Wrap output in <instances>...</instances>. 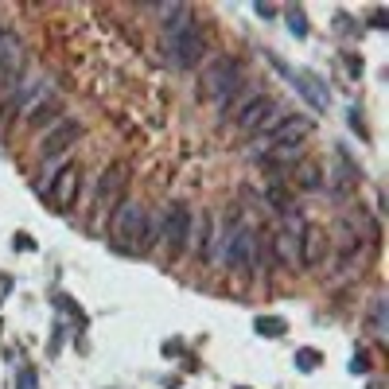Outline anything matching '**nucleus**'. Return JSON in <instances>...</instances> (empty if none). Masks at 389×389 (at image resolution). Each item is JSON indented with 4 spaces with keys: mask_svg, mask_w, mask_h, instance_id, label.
I'll list each match as a JSON object with an SVG mask.
<instances>
[{
    "mask_svg": "<svg viewBox=\"0 0 389 389\" xmlns=\"http://www.w3.org/2000/svg\"><path fill=\"white\" fill-rule=\"evenodd\" d=\"M74 140H78V121L59 117L51 128H47V136H43V144H39V152L43 156H59V152H67Z\"/></svg>",
    "mask_w": 389,
    "mask_h": 389,
    "instance_id": "9b49d317",
    "label": "nucleus"
},
{
    "mask_svg": "<svg viewBox=\"0 0 389 389\" xmlns=\"http://www.w3.org/2000/svg\"><path fill=\"white\" fill-rule=\"evenodd\" d=\"M350 128H355L358 136H366V125H362V113L358 110H350Z\"/></svg>",
    "mask_w": 389,
    "mask_h": 389,
    "instance_id": "7c9ffc66",
    "label": "nucleus"
},
{
    "mask_svg": "<svg viewBox=\"0 0 389 389\" xmlns=\"http://www.w3.org/2000/svg\"><path fill=\"white\" fill-rule=\"evenodd\" d=\"M164 355H168V358H183V343H179V338H168V343H164Z\"/></svg>",
    "mask_w": 389,
    "mask_h": 389,
    "instance_id": "cd10ccee",
    "label": "nucleus"
},
{
    "mask_svg": "<svg viewBox=\"0 0 389 389\" xmlns=\"http://www.w3.org/2000/svg\"><path fill=\"white\" fill-rule=\"evenodd\" d=\"M284 20H288V32L296 35V39H308V12L300 8V4H292V8H284Z\"/></svg>",
    "mask_w": 389,
    "mask_h": 389,
    "instance_id": "a211bd4d",
    "label": "nucleus"
},
{
    "mask_svg": "<svg viewBox=\"0 0 389 389\" xmlns=\"http://www.w3.org/2000/svg\"><path fill=\"white\" fill-rule=\"evenodd\" d=\"M110 237L121 253H144L148 249V211L136 199H121L110 214Z\"/></svg>",
    "mask_w": 389,
    "mask_h": 389,
    "instance_id": "f257e3e1",
    "label": "nucleus"
},
{
    "mask_svg": "<svg viewBox=\"0 0 389 389\" xmlns=\"http://www.w3.org/2000/svg\"><path fill=\"white\" fill-rule=\"evenodd\" d=\"M370 389H389V385H385V381H370Z\"/></svg>",
    "mask_w": 389,
    "mask_h": 389,
    "instance_id": "473e14b6",
    "label": "nucleus"
},
{
    "mask_svg": "<svg viewBox=\"0 0 389 389\" xmlns=\"http://www.w3.org/2000/svg\"><path fill=\"white\" fill-rule=\"evenodd\" d=\"M253 331L261 338H280V335H288V319H280V315H257Z\"/></svg>",
    "mask_w": 389,
    "mask_h": 389,
    "instance_id": "dca6fc26",
    "label": "nucleus"
},
{
    "mask_svg": "<svg viewBox=\"0 0 389 389\" xmlns=\"http://www.w3.org/2000/svg\"><path fill=\"white\" fill-rule=\"evenodd\" d=\"M296 183L304 187V191H319V187H323V171L315 168V164H300V168H296Z\"/></svg>",
    "mask_w": 389,
    "mask_h": 389,
    "instance_id": "aec40b11",
    "label": "nucleus"
},
{
    "mask_svg": "<svg viewBox=\"0 0 389 389\" xmlns=\"http://www.w3.org/2000/svg\"><path fill=\"white\" fill-rule=\"evenodd\" d=\"M237 74H242V62L230 59V55L206 62V67H203V93H206V98H214V102L226 110V102L234 98V90H237Z\"/></svg>",
    "mask_w": 389,
    "mask_h": 389,
    "instance_id": "7ed1b4c3",
    "label": "nucleus"
},
{
    "mask_svg": "<svg viewBox=\"0 0 389 389\" xmlns=\"http://www.w3.org/2000/svg\"><path fill=\"white\" fill-rule=\"evenodd\" d=\"M288 78H292V86H296L300 93H304L308 102H312V110H327L331 105V93H327V86H323V78H315V74H308V70H284Z\"/></svg>",
    "mask_w": 389,
    "mask_h": 389,
    "instance_id": "f8f14e48",
    "label": "nucleus"
},
{
    "mask_svg": "<svg viewBox=\"0 0 389 389\" xmlns=\"http://www.w3.org/2000/svg\"><path fill=\"white\" fill-rule=\"evenodd\" d=\"M20 67H24V47H20V39L12 32H0V86L12 82V78L20 74Z\"/></svg>",
    "mask_w": 389,
    "mask_h": 389,
    "instance_id": "ddd939ff",
    "label": "nucleus"
},
{
    "mask_svg": "<svg viewBox=\"0 0 389 389\" xmlns=\"http://www.w3.org/2000/svg\"><path fill=\"white\" fill-rule=\"evenodd\" d=\"M12 249H20V253H35V237L20 230V234H12Z\"/></svg>",
    "mask_w": 389,
    "mask_h": 389,
    "instance_id": "393cba45",
    "label": "nucleus"
},
{
    "mask_svg": "<svg viewBox=\"0 0 389 389\" xmlns=\"http://www.w3.org/2000/svg\"><path fill=\"white\" fill-rule=\"evenodd\" d=\"M214 226H211V214H191V230H187V246L199 261H211L214 257Z\"/></svg>",
    "mask_w": 389,
    "mask_h": 389,
    "instance_id": "9d476101",
    "label": "nucleus"
},
{
    "mask_svg": "<svg viewBox=\"0 0 389 389\" xmlns=\"http://www.w3.org/2000/svg\"><path fill=\"white\" fill-rule=\"evenodd\" d=\"M385 24H389V12H385V8H374V16H370V27H378V32H385Z\"/></svg>",
    "mask_w": 389,
    "mask_h": 389,
    "instance_id": "c85d7f7f",
    "label": "nucleus"
},
{
    "mask_svg": "<svg viewBox=\"0 0 389 389\" xmlns=\"http://www.w3.org/2000/svg\"><path fill=\"white\" fill-rule=\"evenodd\" d=\"M125 183H128V164H110L98 179V191H93V211L105 214L121 203V194H125Z\"/></svg>",
    "mask_w": 389,
    "mask_h": 389,
    "instance_id": "423d86ee",
    "label": "nucleus"
},
{
    "mask_svg": "<svg viewBox=\"0 0 389 389\" xmlns=\"http://www.w3.org/2000/svg\"><path fill=\"white\" fill-rule=\"evenodd\" d=\"M269 253H272V261H277L280 269L296 272V269H300V234H296V226L277 230V237H272Z\"/></svg>",
    "mask_w": 389,
    "mask_h": 389,
    "instance_id": "6e6552de",
    "label": "nucleus"
},
{
    "mask_svg": "<svg viewBox=\"0 0 389 389\" xmlns=\"http://www.w3.org/2000/svg\"><path fill=\"white\" fill-rule=\"evenodd\" d=\"M168 51L179 70H194L206 55V32L194 16H179L168 32Z\"/></svg>",
    "mask_w": 389,
    "mask_h": 389,
    "instance_id": "f03ea898",
    "label": "nucleus"
},
{
    "mask_svg": "<svg viewBox=\"0 0 389 389\" xmlns=\"http://www.w3.org/2000/svg\"><path fill=\"white\" fill-rule=\"evenodd\" d=\"M343 67H347V74H350V78H362V70H366V62H362V59H358V55H355V51H347V55H343Z\"/></svg>",
    "mask_w": 389,
    "mask_h": 389,
    "instance_id": "b1692460",
    "label": "nucleus"
},
{
    "mask_svg": "<svg viewBox=\"0 0 389 389\" xmlns=\"http://www.w3.org/2000/svg\"><path fill=\"white\" fill-rule=\"evenodd\" d=\"M12 389H39V374H35V370H20L16 381H12Z\"/></svg>",
    "mask_w": 389,
    "mask_h": 389,
    "instance_id": "5701e85b",
    "label": "nucleus"
},
{
    "mask_svg": "<svg viewBox=\"0 0 389 389\" xmlns=\"http://www.w3.org/2000/svg\"><path fill=\"white\" fill-rule=\"evenodd\" d=\"M187 230H191V211L183 203H171L164 211V253H168V261H176L187 249Z\"/></svg>",
    "mask_w": 389,
    "mask_h": 389,
    "instance_id": "39448f33",
    "label": "nucleus"
},
{
    "mask_svg": "<svg viewBox=\"0 0 389 389\" xmlns=\"http://www.w3.org/2000/svg\"><path fill=\"white\" fill-rule=\"evenodd\" d=\"M350 374H370V355H366V350H355V358H350Z\"/></svg>",
    "mask_w": 389,
    "mask_h": 389,
    "instance_id": "a878e982",
    "label": "nucleus"
},
{
    "mask_svg": "<svg viewBox=\"0 0 389 389\" xmlns=\"http://www.w3.org/2000/svg\"><path fill=\"white\" fill-rule=\"evenodd\" d=\"M327 257V230L315 226V222H304L300 226V269H315Z\"/></svg>",
    "mask_w": 389,
    "mask_h": 389,
    "instance_id": "0eeeda50",
    "label": "nucleus"
},
{
    "mask_svg": "<svg viewBox=\"0 0 389 389\" xmlns=\"http://www.w3.org/2000/svg\"><path fill=\"white\" fill-rule=\"evenodd\" d=\"M55 304H59V312H62V315H74V319L82 323V312H78V304H74L70 296H55Z\"/></svg>",
    "mask_w": 389,
    "mask_h": 389,
    "instance_id": "bb28decb",
    "label": "nucleus"
},
{
    "mask_svg": "<svg viewBox=\"0 0 389 389\" xmlns=\"http://www.w3.org/2000/svg\"><path fill=\"white\" fill-rule=\"evenodd\" d=\"M335 24H338V27H335L338 35H350V32H355V24H350V16H335Z\"/></svg>",
    "mask_w": 389,
    "mask_h": 389,
    "instance_id": "c756f323",
    "label": "nucleus"
},
{
    "mask_svg": "<svg viewBox=\"0 0 389 389\" xmlns=\"http://www.w3.org/2000/svg\"><path fill=\"white\" fill-rule=\"evenodd\" d=\"M370 319H374V331H378V335L381 338H385L389 335V323H385V300H374V308H370Z\"/></svg>",
    "mask_w": 389,
    "mask_h": 389,
    "instance_id": "4be33fe9",
    "label": "nucleus"
},
{
    "mask_svg": "<svg viewBox=\"0 0 389 389\" xmlns=\"http://www.w3.org/2000/svg\"><path fill=\"white\" fill-rule=\"evenodd\" d=\"M0 32H4V27H0Z\"/></svg>",
    "mask_w": 389,
    "mask_h": 389,
    "instance_id": "72a5a7b5",
    "label": "nucleus"
},
{
    "mask_svg": "<svg viewBox=\"0 0 389 389\" xmlns=\"http://www.w3.org/2000/svg\"><path fill=\"white\" fill-rule=\"evenodd\" d=\"M78 187H82V164H62L51 179H47V203L55 211H70L78 203Z\"/></svg>",
    "mask_w": 389,
    "mask_h": 389,
    "instance_id": "20e7f679",
    "label": "nucleus"
},
{
    "mask_svg": "<svg viewBox=\"0 0 389 389\" xmlns=\"http://www.w3.org/2000/svg\"><path fill=\"white\" fill-rule=\"evenodd\" d=\"M265 199L277 206V214H292V199H288V187L284 183H269V187H265Z\"/></svg>",
    "mask_w": 389,
    "mask_h": 389,
    "instance_id": "6ab92c4d",
    "label": "nucleus"
},
{
    "mask_svg": "<svg viewBox=\"0 0 389 389\" xmlns=\"http://www.w3.org/2000/svg\"><path fill=\"white\" fill-rule=\"evenodd\" d=\"M269 113H272V102L261 93V98H253L249 105H242V110L234 113V125H237V128H246V133H253V128L265 125V117H269Z\"/></svg>",
    "mask_w": 389,
    "mask_h": 389,
    "instance_id": "2eb2a0df",
    "label": "nucleus"
},
{
    "mask_svg": "<svg viewBox=\"0 0 389 389\" xmlns=\"http://www.w3.org/2000/svg\"><path fill=\"white\" fill-rule=\"evenodd\" d=\"M253 12H257L261 20H272V16H277V8H272V4H253Z\"/></svg>",
    "mask_w": 389,
    "mask_h": 389,
    "instance_id": "2f4dec72",
    "label": "nucleus"
},
{
    "mask_svg": "<svg viewBox=\"0 0 389 389\" xmlns=\"http://www.w3.org/2000/svg\"><path fill=\"white\" fill-rule=\"evenodd\" d=\"M308 133H312V121L296 113V117H280V121H272L269 133H265V140H269V144H288V148H296V144L304 140Z\"/></svg>",
    "mask_w": 389,
    "mask_h": 389,
    "instance_id": "1a4fd4ad",
    "label": "nucleus"
},
{
    "mask_svg": "<svg viewBox=\"0 0 389 389\" xmlns=\"http://www.w3.org/2000/svg\"><path fill=\"white\" fill-rule=\"evenodd\" d=\"M327 183H331V191H335V194H347L350 187L358 183V168L347 160V152H343V148H335V168H331Z\"/></svg>",
    "mask_w": 389,
    "mask_h": 389,
    "instance_id": "4468645a",
    "label": "nucleus"
},
{
    "mask_svg": "<svg viewBox=\"0 0 389 389\" xmlns=\"http://www.w3.org/2000/svg\"><path fill=\"white\" fill-rule=\"evenodd\" d=\"M292 366H296L300 374H315V370L323 366V355H319L315 347H300L296 355H292Z\"/></svg>",
    "mask_w": 389,
    "mask_h": 389,
    "instance_id": "f3484780",
    "label": "nucleus"
},
{
    "mask_svg": "<svg viewBox=\"0 0 389 389\" xmlns=\"http://www.w3.org/2000/svg\"><path fill=\"white\" fill-rule=\"evenodd\" d=\"M265 160H269V164H296L300 160V148H288V144H272V152L269 156H265Z\"/></svg>",
    "mask_w": 389,
    "mask_h": 389,
    "instance_id": "412c9836",
    "label": "nucleus"
}]
</instances>
